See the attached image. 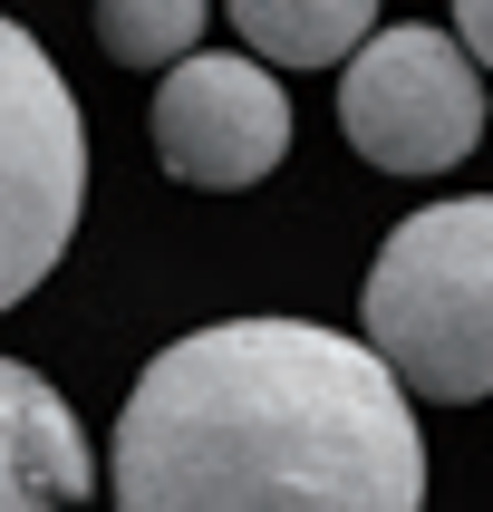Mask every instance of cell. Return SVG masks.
Returning a JSON list of instances; mask_svg holds the SVG:
<instances>
[{
	"instance_id": "1",
	"label": "cell",
	"mask_w": 493,
	"mask_h": 512,
	"mask_svg": "<svg viewBox=\"0 0 493 512\" xmlns=\"http://www.w3.org/2000/svg\"><path fill=\"white\" fill-rule=\"evenodd\" d=\"M116 512H426L397 368L319 319L174 339L116 406Z\"/></svg>"
},
{
	"instance_id": "5",
	"label": "cell",
	"mask_w": 493,
	"mask_h": 512,
	"mask_svg": "<svg viewBox=\"0 0 493 512\" xmlns=\"http://www.w3.org/2000/svg\"><path fill=\"white\" fill-rule=\"evenodd\" d=\"M155 155L174 184L242 194L290 155V97L261 58H174L155 87Z\"/></svg>"
},
{
	"instance_id": "4",
	"label": "cell",
	"mask_w": 493,
	"mask_h": 512,
	"mask_svg": "<svg viewBox=\"0 0 493 512\" xmlns=\"http://www.w3.org/2000/svg\"><path fill=\"white\" fill-rule=\"evenodd\" d=\"M339 126L387 174H445L484 145V68L455 29H368L339 58Z\"/></svg>"
},
{
	"instance_id": "7",
	"label": "cell",
	"mask_w": 493,
	"mask_h": 512,
	"mask_svg": "<svg viewBox=\"0 0 493 512\" xmlns=\"http://www.w3.org/2000/svg\"><path fill=\"white\" fill-rule=\"evenodd\" d=\"M261 68H339L377 29V0H223Z\"/></svg>"
},
{
	"instance_id": "6",
	"label": "cell",
	"mask_w": 493,
	"mask_h": 512,
	"mask_svg": "<svg viewBox=\"0 0 493 512\" xmlns=\"http://www.w3.org/2000/svg\"><path fill=\"white\" fill-rule=\"evenodd\" d=\"M97 464H87V435L68 416L39 368L0 358V512H78Z\"/></svg>"
},
{
	"instance_id": "8",
	"label": "cell",
	"mask_w": 493,
	"mask_h": 512,
	"mask_svg": "<svg viewBox=\"0 0 493 512\" xmlns=\"http://www.w3.org/2000/svg\"><path fill=\"white\" fill-rule=\"evenodd\" d=\"M203 20H213V0H97V39H107L116 68H174V58H194Z\"/></svg>"
},
{
	"instance_id": "2",
	"label": "cell",
	"mask_w": 493,
	"mask_h": 512,
	"mask_svg": "<svg viewBox=\"0 0 493 512\" xmlns=\"http://www.w3.org/2000/svg\"><path fill=\"white\" fill-rule=\"evenodd\" d=\"M358 310H368V348L397 368L406 397H493V194L406 213L377 242Z\"/></svg>"
},
{
	"instance_id": "9",
	"label": "cell",
	"mask_w": 493,
	"mask_h": 512,
	"mask_svg": "<svg viewBox=\"0 0 493 512\" xmlns=\"http://www.w3.org/2000/svg\"><path fill=\"white\" fill-rule=\"evenodd\" d=\"M455 39L474 68H493V0H455Z\"/></svg>"
},
{
	"instance_id": "3",
	"label": "cell",
	"mask_w": 493,
	"mask_h": 512,
	"mask_svg": "<svg viewBox=\"0 0 493 512\" xmlns=\"http://www.w3.org/2000/svg\"><path fill=\"white\" fill-rule=\"evenodd\" d=\"M87 203V116L58 58L20 20H0V310L58 271Z\"/></svg>"
}]
</instances>
